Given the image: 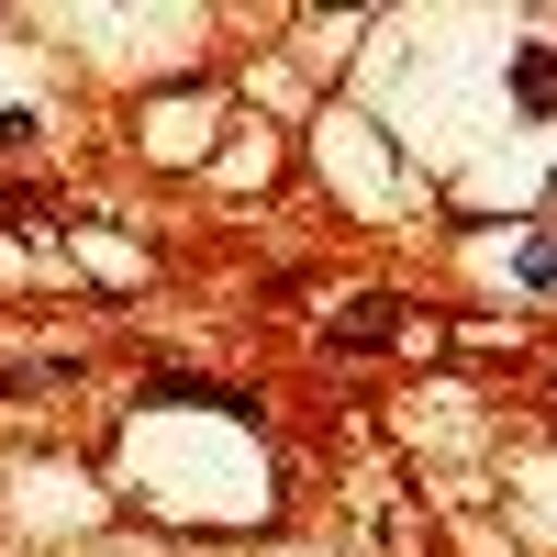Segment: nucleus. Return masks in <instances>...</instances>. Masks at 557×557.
Wrapping results in <instances>:
<instances>
[{
  "label": "nucleus",
  "instance_id": "f257e3e1",
  "mask_svg": "<svg viewBox=\"0 0 557 557\" xmlns=\"http://www.w3.org/2000/svg\"><path fill=\"white\" fill-rule=\"evenodd\" d=\"M391 335H401V301H357L335 323V346H391Z\"/></svg>",
  "mask_w": 557,
  "mask_h": 557
}]
</instances>
